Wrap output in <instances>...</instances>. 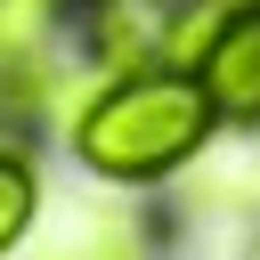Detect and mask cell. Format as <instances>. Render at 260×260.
<instances>
[{
  "label": "cell",
  "mask_w": 260,
  "mask_h": 260,
  "mask_svg": "<svg viewBox=\"0 0 260 260\" xmlns=\"http://www.w3.org/2000/svg\"><path fill=\"white\" fill-rule=\"evenodd\" d=\"M41 260H154V228H146L138 211L98 203V211H73Z\"/></svg>",
  "instance_id": "obj_3"
},
{
  "label": "cell",
  "mask_w": 260,
  "mask_h": 260,
  "mask_svg": "<svg viewBox=\"0 0 260 260\" xmlns=\"http://www.w3.org/2000/svg\"><path fill=\"white\" fill-rule=\"evenodd\" d=\"M195 65H203V89H211V106L228 122H260V0L228 8Z\"/></svg>",
  "instance_id": "obj_2"
},
{
  "label": "cell",
  "mask_w": 260,
  "mask_h": 260,
  "mask_svg": "<svg viewBox=\"0 0 260 260\" xmlns=\"http://www.w3.org/2000/svg\"><path fill=\"white\" fill-rule=\"evenodd\" d=\"M57 16H65V0H0V49H32Z\"/></svg>",
  "instance_id": "obj_5"
},
{
  "label": "cell",
  "mask_w": 260,
  "mask_h": 260,
  "mask_svg": "<svg viewBox=\"0 0 260 260\" xmlns=\"http://www.w3.org/2000/svg\"><path fill=\"white\" fill-rule=\"evenodd\" d=\"M211 122H219V106H211L203 73H187V65H146V73H122V81L81 114L73 146H81V162H89L98 179H114V187H154V179H171V171L211 138Z\"/></svg>",
  "instance_id": "obj_1"
},
{
  "label": "cell",
  "mask_w": 260,
  "mask_h": 260,
  "mask_svg": "<svg viewBox=\"0 0 260 260\" xmlns=\"http://www.w3.org/2000/svg\"><path fill=\"white\" fill-rule=\"evenodd\" d=\"M179 8H195V0H179Z\"/></svg>",
  "instance_id": "obj_6"
},
{
  "label": "cell",
  "mask_w": 260,
  "mask_h": 260,
  "mask_svg": "<svg viewBox=\"0 0 260 260\" xmlns=\"http://www.w3.org/2000/svg\"><path fill=\"white\" fill-rule=\"evenodd\" d=\"M32 162L16 154V146H0V252H16L24 244V228H32Z\"/></svg>",
  "instance_id": "obj_4"
}]
</instances>
